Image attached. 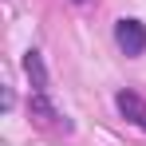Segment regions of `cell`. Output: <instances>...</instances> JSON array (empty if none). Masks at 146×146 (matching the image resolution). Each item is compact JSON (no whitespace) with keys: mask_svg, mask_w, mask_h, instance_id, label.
Segmentation results:
<instances>
[{"mask_svg":"<svg viewBox=\"0 0 146 146\" xmlns=\"http://www.w3.org/2000/svg\"><path fill=\"white\" fill-rule=\"evenodd\" d=\"M24 67H28V75H32V91H48V71H44L40 51H28V55H24Z\"/></svg>","mask_w":146,"mask_h":146,"instance_id":"7a4b0ae2","label":"cell"},{"mask_svg":"<svg viewBox=\"0 0 146 146\" xmlns=\"http://www.w3.org/2000/svg\"><path fill=\"white\" fill-rule=\"evenodd\" d=\"M115 40H119V48L126 51V55H142L146 51V28L138 24V20H119Z\"/></svg>","mask_w":146,"mask_h":146,"instance_id":"6da1fadb","label":"cell"}]
</instances>
